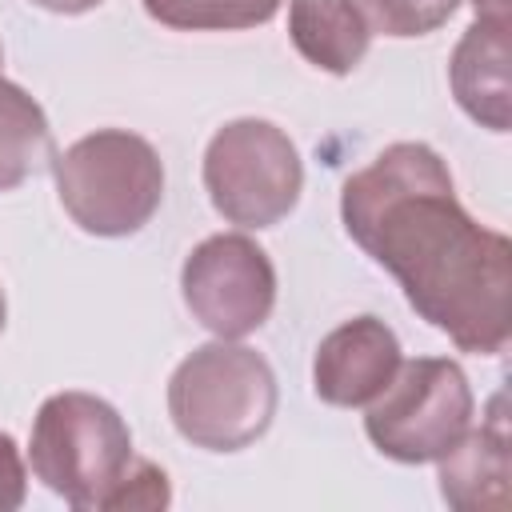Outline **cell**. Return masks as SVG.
Returning a JSON list of instances; mask_svg holds the SVG:
<instances>
[{
  "label": "cell",
  "instance_id": "cell-19",
  "mask_svg": "<svg viewBox=\"0 0 512 512\" xmlns=\"http://www.w3.org/2000/svg\"><path fill=\"white\" fill-rule=\"evenodd\" d=\"M4 320H8V300H4V288H0V332H4Z\"/></svg>",
  "mask_w": 512,
  "mask_h": 512
},
{
  "label": "cell",
  "instance_id": "cell-1",
  "mask_svg": "<svg viewBox=\"0 0 512 512\" xmlns=\"http://www.w3.org/2000/svg\"><path fill=\"white\" fill-rule=\"evenodd\" d=\"M348 236L460 352L496 356L512 332V244L476 224L436 148L388 144L340 188Z\"/></svg>",
  "mask_w": 512,
  "mask_h": 512
},
{
  "label": "cell",
  "instance_id": "cell-16",
  "mask_svg": "<svg viewBox=\"0 0 512 512\" xmlns=\"http://www.w3.org/2000/svg\"><path fill=\"white\" fill-rule=\"evenodd\" d=\"M24 496H28V476H24L20 448L8 432H0V512H16Z\"/></svg>",
  "mask_w": 512,
  "mask_h": 512
},
{
  "label": "cell",
  "instance_id": "cell-12",
  "mask_svg": "<svg viewBox=\"0 0 512 512\" xmlns=\"http://www.w3.org/2000/svg\"><path fill=\"white\" fill-rule=\"evenodd\" d=\"M44 160H52V132L44 108L0 76V192L20 188Z\"/></svg>",
  "mask_w": 512,
  "mask_h": 512
},
{
  "label": "cell",
  "instance_id": "cell-4",
  "mask_svg": "<svg viewBox=\"0 0 512 512\" xmlns=\"http://www.w3.org/2000/svg\"><path fill=\"white\" fill-rule=\"evenodd\" d=\"M64 212L88 236H132L164 200V164L156 148L124 128H100L52 156Z\"/></svg>",
  "mask_w": 512,
  "mask_h": 512
},
{
  "label": "cell",
  "instance_id": "cell-18",
  "mask_svg": "<svg viewBox=\"0 0 512 512\" xmlns=\"http://www.w3.org/2000/svg\"><path fill=\"white\" fill-rule=\"evenodd\" d=\"M476 20H508V0H472Z\"/></svg>",
  "mask_w": 512,
  "mask_h": 512
},
{
  "label": "cell",
  "instance_id": "cell-14",
  "mask_svg": "<svg viewBox=\"0 0 512 512\" xmlns=\"http://www.w3.org/2000/svg\"><path fill=\"white\" fill-rule=\"evenodd\" d=\"M456 4L460 0H364V16L384 36L408 40V36H428L440 24H448Z\"/></svg>",
  "mask_w": 512,
  "mask_h": 512
},
{
  "label": "cell",
  "instance_id": "cell-10",
  "mask_svg": "<svg viewBox=\"0 0 512 512\" xmlns=\"http://www.w3.org/2000/svg\"><path fill=\"white\" fill-rule=\"evenodd\" d=\"M448 84L456 104L488 132H508L512 124V84H508V20H472L452 48Z\"/></svg>",
  "mask_w": 512,
  "mask_h": 512
},
{
  "label": "cell",
  "instance_id": "cell-9",
  "mask_svg": "<svg viewBox=\"0 0 512 512\" xmlns=\"http://www.w3.org/2000/svg\"><path fill=\"white\" fill-rule=\"evenodd\" d=\"M508 420L504 396H492L488 420L468 432L440 456V496L456 512H504L508 508Z\"/></svg>",
  "mask_w": 512,
  "mask_h": 512
},
{
  "label": "cell",
  "instance_id": "cell-2",
  "mask_svg": "<svg viewBox=\"0 0 512 512\" xmlns=\"http://www.w3.org/2000/svg\"><path fill=\"white\" fill-rule=\"evenodd\" d=\"M32 472L76 512H116L136 460L124 416L92 392H56L40 404L28 440Z\"/></svg>",
  "mask_w": 512,
  "mask_h": 512
},
{
  "label": "cell",
  "instance_id": "cell-15",
  "mask_svg": "<svg viewBox=\"0 0 512 512\" xmlns=\"http://www.w3.org/2000/svg\"><path fill=\"white\" fill-rule=\"evenodd\" d=\"M172 500V492H168V476H164V468H156L152 460H132V468H128V480H124V488H120V496H116V512H128V508H164Z\"/></svg>",
  "mask_w": 512,
  "mask_h": 512
},
{
  "label": "cell",
  "instance_id": "cell-7",
  "mask_svg": "<svg viewBox=\"0 0 512 512\" xmlns=\"http://www.w3.org/2000/svg\"><path fill=\"white\" fill-rule=\"evenodd\" d=\"M180 292L196 324L220 340H240L272 316L276 268L256 240L220 232L188 252L180 268Z\"/></svg>",
  "mask_w": 512,
  "mask_h": 512
},
{
  "label": "cell",
  "instance_id": "cell-5",
  "mask_svg": "<svg viewBox=\"0 0 512 512\" xmlns=\"http://www.w3.org/2000/svg\"><path fill=\"white\" fill-rule=\"evenodd\" d=\"M204 188L212 208L240 228L280 224L304 188L296 144L272 120L240 116L224 124L204 148Z\"/></svg>",
  "mask_w": 512,
  "mask_h": 512
},
{
  "label": "cell",
  "instance_id": "cell-6",
  "mask_svg": "<svg viewBox=\"0 0 512 512\" xmlns=\"http://www.w3.org/2000/svg\"><path fill=\"white\" fill-rule=\"evenodd\" d=\"M472 388L456 360H400L392 384L368 404L364 432L396 464L440 460L472 424Z\"/></svg>",
  "mask_w": 512,
  "mask_h": 512
},
{
  "label": "cell",
  "instance_id": "cell-11",
  "mask_svg": "<svg viewBox=\"0 0 512 512\" xmlns=\"http://www.w3.org/2000/svg\"><path fill=\"white\" fill-rule=\"evenodd\" d=\"M288 36L308 64L348 76L372 44V24L356 0H292Z\"/></svg>",
  "mask_w": 512,
  "mask_h": 512
},
{
  "label": "cell",
  "instance_id": "cell-3",
  "mask_svg": "<svg viewBox=\"0 0 512 512\" xmlns=\"http://www.w3.org/2000/svg\"><path fill=\"white\" fill-rule=\"evenodd\" d=\"M168 416L192 448L240 452L256 444L276 416V376L268 360L244 344H200L168 380Z\"/></svg>",
  "mask_w": 512,
  "mask_h": 512
},
{
  "label": "cell",
  "instance_id": "cell-17",
  "mask_svg": "<svg viewBox=\"0 0 512 512\" xmlns=\"http://www.w3.org/2000/svg\"><path fill=\"white\" fill-rule=\"evenodd\" d=\"M32 4H40V8H48L56 16H80V12H92L104 0H32Z\"/></svg>",
  "mask_w": 512,
  "mask_h": 512
},
{
  "label": "cell",
  "instance_id": "cell-13",
  "mask_svg": "<svg viewBox=\"0 0 512 512\" xmlns=\"http://www.w3.org/2000/svg\"><path fill=\"white\" fill-rule=\"evenodd\" d=\"M144 12L176 32H240L268 24L280 0H144Z\"/></svg>",
  "mask_w": 512,
  "mask_h": 512
},
{
  "label": "cell",
  "instance_id": "cell-8",
  "mask_svg": "<svg viewBox=\"0 0 512 512\" xmlns=\"http://www.w3.org/2000/svg\"><path fill=\"white\" fill-rule=\"evenodd\" d=\"M400 340L376 316H356L332 328L312 360V388L324 404L368 408L400 368Z\"/></svg>",
  "mask_w": 512,
  "mask_h": 512
},
{
  "label": "cell",
  "instance_id": "cell-20",
  "mask_svg": "<svg viewBox=\"0 0 512 512\" xmlns=\"http://www.w3.org/2000/svg\"><path fill=\"white\" fill-rule=\"evenodd\" d=\"M0 64H4V48H0Z\"/></svg>",
  "mask_w": 512,
  "mask_h": 512
}]
</instances>
